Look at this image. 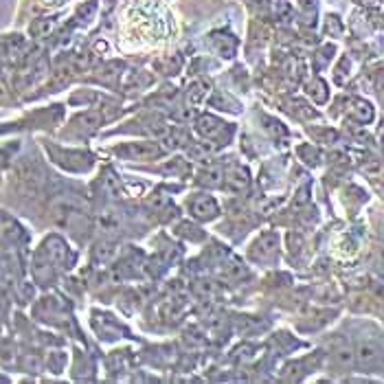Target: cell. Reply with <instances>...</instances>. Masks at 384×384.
<instances>
[{"label":"cell","mask_w":384,"mask_h":384,"mask_svg":"<svg viewBox=\"0 0 384 384\" xmlns=\"http://www.w3.org/2000/svg\"><path fill=\"white\" fill-rule=\"evenodd\" d=\"M307 93H310V97H314V101H316V103H325V101H327V86H325L321 79L312 81Z\"/></svg>","instance_id":"cell-11"},{"label":"cell","mask_w":384,"mask_h":384,"mask_svg":"<svg viewBox=\"0 0 384 384\" xmlns=\"http://www.w3.org/2000/svg\"><path fill=\"white\" fill-rule=\"evenodd\" d=\"M220 178H222V171L218 167H213V169H207L205 174H202L200 183L209 185V187H215V185H220Z\"/></svg>","instance_id":"cell-13"},{"label":"cell","mask_w":384,"mask_h":384,"mask_svg":"<svg viewBox=\"0 0 384 384\" xmlns=\"http://www.w3.org/2000/svg\"><path fill=\"white\" fill-rule=\"evenodd\" d=\"M365 171H367V174H371V176H378V174L382 171V165H380V161H371V163L365 167Z\"/></svg>","instance_id":"cell-16"},{"label":"cell","mask_w":384,"mask_h":384,"mask_svg":"<svg viewBox=\"0 0 384 384\" xmlns=\"http://www.w3.org/2000/svg\"><path fill=\"white\" fill-rule=\"evenodd\" d=\"M351 115L360 123H371L373 117H375V112H373V106L369 101H356L354 108H351Z\"/></svg>","instance_id":"cell-8"},{"label":"cell","mask_w":384,"mask_h":384,"mask_svg":"<svg viewBox=\"0 0 384 384\" xmlns=\"http://www.w3.org/2000/svg\"><path fill=\"white\" fill-rule=\"evenodd\" d=\"M277 235L275 233H264L259 239H257V244H255V248L261 253L259 257H264V255H275V251H277Z\"/></svg>","instance_id":"cell-9"},{"label":"cell","mask_w":384,"mask_h":384,"mask_svg":"<svg viewBox=\"0 0 384 384\" xmlns=\"http://www.w3.org/2000/svg\"><path fill=\"white\" fill-rule=\"evenodd\" d=\"M305 193H307V189H301V191H299V198H297V205H303V202L307 200V196H305Z\"/></svg>","instance_id":"cell-17"},{"label":"cell","mask_w":384,"mask_h":384,"mask_svg":"<svg viewBox=\"0 0 384 384\" xmlns=\"http://www.w3.org/2000/svg\"><path fill=\"white\" fill-rule=\"evenodd\" d=\"M42 5H44V7H57L60 0H42Z\"/></svg>","instance_id":"cell-18"},{"label":"cell","mask_w":384,"mask_h":384,"mask_svg":"<svg viewBox=\"0 0 384 384\" xmlns=\"http://www.w3.org/2000/svg\"><path fill=\"white\" fill-rule=\"evenodd\" d=\"M44 246H47V257L51 264H55L57 268H66V270L73 266V255L69 253V246H66L60 237L47 239Z\"/></svg>","instance_id":"cell-4"},{"label":"cell","mask_w":384,"mask_h":384,"mask_svg":"<svg viewBox=\"0 0 384 384\" xmlns=\"http://www.w3.org/2000/svg\"><path fill=\"white\" fill-rule=\"evenodd\" d=\"M119 224H121V220H119V213H117V211L106 209V211L99 215V227H101L103 231H108V233L119 231Z\"/></svg>","instance_id":"cell-10"},{"label":"cell","mask_w":384,"mask_h":384,"mask_svg":"<svg viewBox=\"0 0 384 384\" xmlns=\"http://www.w3.org/2000/svg\"><path fill=\"white\" fill-rule=\"evenodd\" d=\"M117 154L128 158V161H149V158L161 156L163 147L149 141H141V143H128L123 147H117Z\"/></svg>","instance_id":"cell-2"},{"label":"cell","mask_w":384,"mask_h":384,"mask_svg":"<svg viewBox=\"0 0 384 384\" xmlns=\"http://www.w3.org/2000/svg\"><path fill=\"white\" fill-rule=\"evenodd\" d=\"M51 29H53V22L51 20H38L35 25H33V35H38V38H42V35H47V33H51Z\"/></svg>","instance_id":"cell-14"},{"label":"cell","mask_w":384,"mask_h":384,"mask_svg":"<svg viewBox=\"0 0 384 384\" xmlns=\"http://www.w3.org/2000/svg\"><path fill=\"white\" fill-rule=\"evenodd\" d=\"M53 218L64 224V227H73V222L84 218V209H81V202L73 196H62L57 198L53 205H51Z\"/></svg>","instance_id":"cell-1"},{"label":"cell","mask_w":384,"mask_h":384,"mask_svg":"<svg viewBox=\"0 0 384 384\" xmlns=\"http://www.w3.org/2000/svg\"><path fill=\"white\" fill-rule=\"evenodd\" d=\"M101 121H103V117L99 115V112H86V115H81L77 119V123L86 130H95L97 125H101Z\"/></svg>","instance_id":"cell-12"},{"label":"cell","mask_w":384,"mask_h":384,"mask_svg":"<svg viewBox=\"0 0 384 384\" xmlns=\"http://www.w3.org/2000/svg\"><path fill=\"white\" fill-rule=\"evenodd\" d=\"M112 255H115V248H112V246H97V251H95V257L97 259H101V261H108Z\"/></svg>","instance_id":"cell-15"},{"label":"cell","mask_w":384,"mask_h":384,"mask_svg":"<svg viewBox=\"0 0 384 384\" xmlns=\"http://www.w3.org/2000/svg\"><path fill=\"white\" fill-rule=\"evenodd\" d=\"M224 125H227V123H222L220 119H215V117H211V115H205V117L198 119V132H200L205 139H209V141H215V139L222 137Z\"/></svg>","instance_id":"cell-6"},{"label":"cell","mask_w":384,"mask_h":384,"mask_svg":"<svg viewBox=\"0 0 384 384\" xmlns=\"http://www.w3.org/2000/svg\"><path fill=\"white\" fill-rule=\"evenodd\" d=\"M224 187L231 193H242L248 187V171L244 167H233L224 178Z\"/></svg>","instance_id":"cell-7"},{"label":"cell","mask_w":384,"mask_h":384,"mask_svg":"<svg viewBox=\"0 0 384 384\" xmlns=\"http://www.w3.org/2000/svg\"><path fill=\"white\" fill-rule=\"evenodd\" d=\"M356 363L363 369H375L382 363V351L371 341H360L356 347Z\"/></svg>","instance_id":"cell-3"},{"label":"cell","mask_w":384,"mask_h":384,"mask_svg":"<svg viewBox=\"0 0 384 384\" xmlns=\"http://www.w3.org/2000/svg\"><path fill=\"white\" fill-rule=\"evenodd\" d=\"M189 211L196 220H202V222H207V220H213L220 209H218V202L211 198V196H196L191 202H189Z\"/></svg>","instance_id":"cell-5"},{"label":"cell","mask_w":384,"mask_h":384,"mask_svg":"<svg viewBox=\"0 0 384 384\" xmlns=\"http://www.w3.org/2000/svg\"><path fill=\"white\" fill-rule=\"evenodd\" d=\"M380 86H382V88H384V75H382V77H380Z\"/></svg>","instance_id":"cell-19"}]
</instances>
